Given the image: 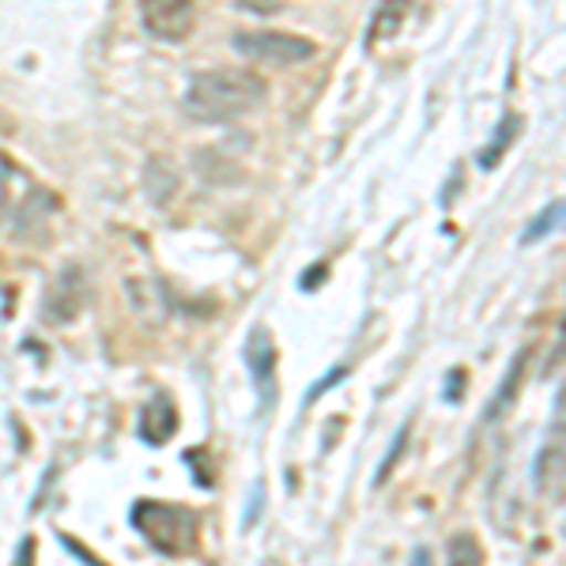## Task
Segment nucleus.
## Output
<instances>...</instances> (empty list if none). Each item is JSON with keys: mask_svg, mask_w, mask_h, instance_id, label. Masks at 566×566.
<instances>
[{"mask_svg": "<svg viewBox=\"0 0 566 566\" xmlns=\"http://www.w3.org/2000/svg\"><path fill=\"white\" fill-rule=\"evenodd\" d=\"M269 98V84L253 72L239 69H219V72H200L189 80L186 91V114L200 125H227L239 117L253 114Z\"/></svg>", "mask_w": 566, "mask_h": 566, "instance_id": "1", "label": "nucleus"}, {"mask_svg": "<svg viewBox=\"0 0 566 566\" xmlns=\"http://www.w3.org/2000/svg\"><path fill=\"white\" fill-rule=\"evenodd\" d=\"M129 522L163 555H189L197 547V514L178 502L140 499L133 502Z\"/></svg>", "mask_w": 566, "mask_h": 566, "instance_id": "2", "label": "nucleus"}, {"mask_svg": "<svg viewBox=\"0 0 566 566\" xmlns=\"http://www.w3.org/2000/svg\"><path fill=\"white\" fill-rule=\"evenodd\" d=\"M234 50L245 53L250 61H264V65H303L317 53V45L291 31H242L234 34Z\"/></svg>", "mask_w": 566, "mask_h": 566, "instance_id": "3", "label": "nucleus"}, {"mask_svg": "<svg viewBox=\"0 0 566 566\" xmlns=\"http://www.w3.org/2000/svg\"><path fill=\"white\" fill-rule=\"evenodd\" d=\"M140 20L151 39L181 42L193 31L197 8H193V0H140Z\"/></svg>", "mask_w": 566, "mask_h": 566, "instance_id": "4", "label": "nucleus"}, {"mask_svg": "<svg viewBox=\"0 0 566 566\" xmlns=\"http://www.w3.org/2000/svg\"><path fill=\"white\" fill-rule=\"evenodd\" d=\"M84 295H87L84 272H80V269L61 272V276L50 283V291H45V298H42V314H45V322H50V325H69L72 317L80 314V306H84Z\"/></svg>", "mask_w": 566, "mask_h": 566, "instance_id": "5", "label": "nucleus"}, {"mask_svg": "<svg viewBox=\"0 0 566 566\" xmlns=\"http://www.w3.org/2000/svg\"><path fill=\"white\" fill-rule=\"evenodd\" d=\"M140 438L148 446H163L167 438H175L178 431V412H175V405H170L167 397H155L144 405V412H140Z\"/></svg>", "mask_w": 566, "mask_h": 566, "instance_id": "6", "label": "nucleus"}, {"mask_svg": "<svg viewBox=\"0 0 566 566\" xmlns=\"http://www.w3.org/2000/svg\"><path fill=\"white\" fill-rule=\"evenodd\" d=\"M245 363H250L253 378L258 386L269 392V381H272V363H276V348H272V336L264 328H253L250 344H245Z\"/></svg>", "mask_w": 566, "mask_h": 566, "instance_id": "7", "label": "nucleus"}, {"mask_svg": "<svg viewBox=\"0 0 566 566\" xmlns=\"http://www.w3.org/2000/svg\"><path fill=\"white\" fill-rule=\"evenodd\" d=\"M559 227H563V200H552V205H547L544 212L525 227L522 242H525V245H533V242L547 239V234H552V231H559Z\"/></svg>", "mask_w": 566, "mask_h": 566, "instance_id": "8", "label": "nucleus"}, {"mask_svg": "<svg viewBox=\"0 0 566 566\" xmlns=\"http://www.w3.org/2000/svg\"><path fill=\"white\" fill-rule=\"evenodd\" d=\"M517 129H522V122H517L514 114L502 117V125H499V133H495V144L480 151V167H483V170H491V167H495V163L502 159V151H506L510 144H514V133H517Z\"/></svg>", "mask_w": 566, "mask_h": 566, "instance_id": "9", "label": "nucleus"}, {"mask_svg": "<svg viewBox=\"0 0 566 566\" xmlns=\"http://www.w3.org/2000/svg\"><path fill=\"white\" fill-rule=\"evenodd\" d=\"M450 559L453 563H483V552H480V544L476 541H472V536L469 533H461V536H453V541H450Z\"/></svg>", "mask_w": 566, "mask_h": 566, "instance_id": "10", "label": "nucleus"}, {"mask_svg": "<svg viewBox=\"0 0 566 566\" xmlns=\"http://www.w3.org/2000/svg\"><path fill=\"white\" fill-rule=\"evenodd\" d=\"M405 438H408V427H405V431H400L397 438H392V450H389V458H386V461H381L378 483H386V480H389V469H392V461H397V458H400V450H405Z\"/></svg>", "mask_w": 566, "mask_h": 566, "instance_id": "11", "label": "nucleus"}, {"mask_svg": "<svg viewBox=\"0 0 566 566\" xmlns=\"http://www.w3.org/2000/svg\"><path fill=\"white\" fill-rule=\"evenodd\" d=\"M340 378H348V367H340V370L325 374V378H322V386H317V389H310V397H306V400H317V397H322L325 389H333V386H336V381H340Z\"/></svg>", "mask_w": 566, "mask_h": 566, "instance_id": "12", "label": "nucleus"}, {"mask_svg": "<svg viewBox=\"0 0 566 566\" xmlns=\"http://www.w3.org/2000/svg\"><path fill=\"white\" fill-rule=\"evenodd\" d=\"M261 502H264V483L258 480V488H253V510L245 514V525H253L258 522V514H261Z\"/></svg>", "mask_w": 566, "mask_h": 566, "instance_id": "13", "label": "nucleus"}, {"mask_svg": "<svg viewBox=\"0 0 566 566\" xmlns=\"http://www.w3.org/2000/svg\"><path fill=\"white\" fill-rule=\"evenodd\" d=\"M450 381H461V386H464V374L453 370V374H450ZM446 400H458V386H450V389H446Z\"/></svg>", "mask_w": 566, "mask_h": 566, "instance_id": "14", "label": "nucleus"}, {"mask_svg": "<svg viewBox=\"0 0 566 566\" xmlns=\"http://www.w3.org/2000/svg\"><path fill=\"white\" fill-rule=\"evenodd\" d=\"M4 216H8V186L0 181V223H4Z\"/></svg>", "mask_w": 566, "mask_h": 566, "instance_id": "15", "label": "nucleus"}]
</instances>
